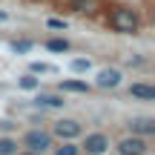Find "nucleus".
<instances>
[{
  "label": "nucleus",
  "mask_w": 155,
  "mask_h": 155,
  "mask_svg": "<svg viewBox=\"0 0 155 155\" xmlns=\"http://www.w3.org/2000/svg\"><path fill=\"white\" fill-rule=\"evenodd\" d=\"M109 26L118 35H135L138 32V15L132 9H115L109 15Z\"/></svg>",
  "instance_id": "1"
},
{
  "label": "nucleus",
  "mask_w": 155,
  "mask_h": 155,
  "mask_svg": "<svg viewBox=\"0 0 155 155\" xmlns=\"http://www.w3.org/2000/svg\"><path fill=\"white\" fill-rule=\"evenodd\" d=\"M23 147H26L29 152L52 150V132H46V129H29V132L23 135Z\"/></svg>",
  "instance_id": "2"
},
{
  "label": "nucleus",
  "mask_w": 155,
  "mask_h": 155,
  "mask_svg": "<svg viewBox=\"0 0 155 155\" xmlns=\"http://www.w3.org/2000/svg\"><path fill=\"white\" fill-rule=\"evenodd\" d=\"M81 150L86 155H104V152H109V138H106L104 132H89L86 138H83Z\"/></svg>",
  "instance_id": "3"
},
{
  "label": "nucleus",
  "mask_w": 155,
  "mask_h": 155,
  "mask_svg": "<svg viewBox=\"0 0 155 155\" xmlns=\"http://www.w3.org/2000/svg\"><path fill=\"white\" fill-rule=\"evenodd\" d=\"M81 124L72 121V118H63V121H55V129H52V138H61V141H75L81 135Z\"/></svg>",
  "instance_id": "4"
},
{
  "label": "nucleus",
  "mask_w": 155,
  "mask_h": 155,
  "mask_svg": "<svg viewBox=\"0 0 155 155\" xmlns=\"http://www.w3.org/2000/svg\"><path fill=\"white\" fill-rule=\"evenodd\" d=\"M118 152H121V155H147L150 147H147V138L132 135V138H124L121 144H118Z\"/></svg>",
  "instance_id": "5"
},
{
  "label": "nucleus",
  "mask_w": 155,
  "mask_h": 155,
  "mask_svg": "<svg viewBox=\"0 0 155 155\" xmlns=\"http://www.w3.org/2000/svg\"><path fill=\"white\" fill-rule=\"evenodd\" d=\"M118 83H121V69H101L95 78V86L101 89H115Z\"/></svg>",
  "instance_id": "6"
},
{
  "label": "nucleus",
  "mask_w": 155,
  "mask_h": 155,
  "mask_svg": "<svg viewBox=\"0 0 155 155\" xmlns=\"http://www.w3.org/2000/svg\"><path fill=\"white\" fill-rule=\"evenodd\" d=\"M129 129H132V135L150 138V135H155V118H132L129 121Z\"/></svg>",
  "instance_id": "7"
},
{
  "label": "nucleus",
  "mask_w": 155,
  "mask_h": 155,
  "mask_svg": "<svg viewBox=\"0 0 155 155\" xmlns=\"http://www.w3.org/2000/svg\"><path fill=\"white\" fill-rule=\"evenodd\" d=\"M35 104H38V106H43V109H61L66 101H63L61 95H46V92H40L38 98H35Z\"/></svg>",
  "instance_id": "8"
},
{
  "label": "nucleus",
  "mask_w": 155,
  "mask_h": 155,
  "mask_svg": "<svg viewBox=\"0 0 155 155\" xmlns=\"http://www.w3.org/2000/svg\"><path fill=\"white\" fill-rule=\"evenodd\" d=\"M129 95L132 98H141V101H155V89L147 86V83H132L129 86Z\"/></svg>",
  "instance_id": "9"
},
{
  "label": "nucleus",
  "mask_w": 155,
  "mask_h": 155,
  "mask_svg": "<svg viewBox=\"0 0 155 155\" xmlns=\"http://www.w3.org/2000/svg\"><path fill=\"white\" fill-rule=\"evenodd\" d=\"M89 83L86 81H61V92H78V95H86L89 92Z\"/></svg>",
  "instance_id": "10"
},
{
  "label": "nucleus",
  "mask_w": 155,
  "mask_h": 155,
  "mask_svg": "<svg viewBox=\"0 0 155 155\" xmlns=\"http://www.w3.org/2000/svg\"><path fill=\"white\" fill-rule=\"evenodd\" d=\"M69 69L78 72V75H83V72H89V69H92V61H89V58H75V61L69 63Z\"/></svg>",
  "instance_id": "11"
},
{
  "label": "nucleus",
  "mask_w": 155,
  "mask_h": 155,
  "mask_svg": "<svg viewBox=\"0 0 155 155\" xmlns=\"http://www.w3.org/2000/svg\"><path fill=\"white\" fill-rule=\"evenodd\" d=\"M72 12L89 15V12H95V0H72Z\"/></svg>",
  "instance_id": "12"
},
{
  "label": "nucleus",
  "mask_w": 155,
  "mask_h": 155,
  "mask_svg": "<svg viewBox=\"0 0 155 155\" xmlns=\"http://www.w3.org/2000/svg\"><path fill=\"white\" fill-rule=\"evenodd\" d=\"M52 155H81V147L72 144V141H66V144L55 147V152H52Z\"/></svg>",
  "instance_id": "13"
},
{
  "label": "nucleus",
  "mask_w": 155,
  "mask_h": 155,
  "mask_svg": "<svg viewBox=\"0 0 155 155\" xmlns=\"http://www.w3.org/2000/svg\"><path fill=\"white\" fill-rule=\"evenodd\" d=\"M0 155H17V141L15 138H0Z\"/></svg>",
  "instance_id": "14"
},
{
  "label": "nucleus",
  "mask_w": 155,
  "mask_h": 155,
  "mask_svg": "<svg viewBox=\"0 0 155 155\" xmlns=\"http://www.w3.org/2000/svg\"><path fill=\"white\" fill-rule=\"evenodd\" d=\"M46 49H49V52H69V40L66 38H55V40L46 43Z\"/></svg>",
  "instance_id": "15"
},
{
  "label": "nucleus",
  "mask_w": 155,
  "mask_h": 155,
  "mask_svg": "<svg viewBox=\"0 0 155 155\" xmlns=\"http://www.w3.org/2000/svg\"><path fill=\"white\" fill-rule=\"evenodd\" d=\"M29 72H32V75H49V72H55V66H49V63H40V61H35L32 66H29Z\"/></svg>",
  "instance_id": "16"
},
{
  "label": "nucleus",
  "mask_w": 155,
  "mask_h": 155,
  "mask_svg": "<svg viewBox=\"0 0 155 155\" xmlns=\"http://www.w3.org/2000/svg\"><path fill=\"white\" fill-rule=\"evenodd\" d=\"M38 86H40V81H38V78H32V75L20 78V89H38Z\"/></svg>",
  "instance_id": "17"
},
{
  "label": "nucleus",
  "mask_w": 155,
  "mask_h": 155,
  "mask_svg": "<svg viewBox=\"0 0 155 155\" xmlns=\"http://www.w3.org/2000/svg\"><path fill=\"white\" fill-rule=\"evenodd\" d=\"M12 49L23 55V52H29V49H32V43H29V40H17V43H12Z\"/></svg>",
  "instance_id": "18"
},
{
  "label": "nucleus",
  "mask_w": 155,
  "mask_h": 155,
  "mask_svg": "<svg viewBox=\"0 0 155 155\" xmlns=\"http://www.w3.org/2000/svg\"><path fill=\"white\" fill-rule=\"evenodd\" d=\"M49 29H66V20H58V17H52V20H49Z\"/></svg>",
  "instance_id": "19"
},
{
  "label": "nucleus",
  "mask_w": 155,
  "mask_h": 155,
  "mask_svg": "<svg viewBox=\"0 0 155 155\" xmlns=\"http://www.w3.org/2000/svg\"><path fill=\"white\" fill-rule=\"evenodd\" d=\"M20 155H43V152H29V150H26V152H20Z\"/></svg>",
  "instance_id": "20"
},
{
  "label": "nucleus",
  "mask_w": 155,
  "mask_h": 155,
  "mask_svg": "<svg viewBox=\"0 0 155 155\" xmlns=\"http://www.w3.org/2000/svg\"><path fill=\"white\" fill-rule=\"evenodd\" d=\"M0 20H6V12H0Z\"/></svg>",
  "instance_id": "21"
}]
</instances>
